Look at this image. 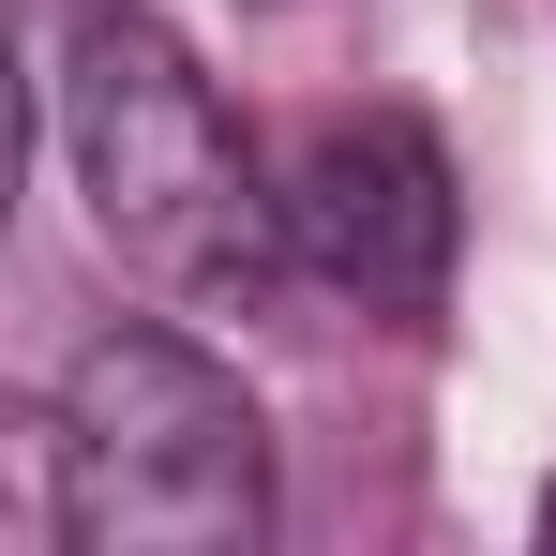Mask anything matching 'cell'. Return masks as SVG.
<instances>
[{"instance_id":"cell-1","label":"cell","mask_w":556,"mask_h":556,"mask_svg":"<svg viewBox=\"0 0 556 556\" xmlns=\"http://www.w3.org/2000/svg\"><path fill=\"white\" fill-rule=\"evenodd\" d=\"M46 121H61V181L91 211V241L136 286H166V301H256L286 271V181H256L226 91L195 76V46L166 15L91 0L61 30Z\"/></svg>"},{"instance_id":"cell-2","label":"cell","mask_w":556,"mask_h":556,"mask_svg":"<svg viewBox=\"0 0 556 556\" xmlns=\"http://www.w3.org/2000/svg\"><path fill=\"white\" fill-rule=\"evenodd\" d=\"M46 481H61V542L76 556H256L271 542V421H256V391L211 346L151 331V316H105L61 362Z\"/></svg>"},{"instance_id":"cell-3","label":"cell","mask_w":556,"mask_h":556,"mask_svg":"<svg viewBox=\"0 0 556 556\" xmlns=\"http://www.w3.org/2000/svg\"><path fill=\"white\" fill-rule=\"evenodd\" d=\"M286 256L316 286H346L362 316H437L452 301V256H466V195H452V151L421 121H331L301 166H286Z\"/></svg>"}]
</instances>
